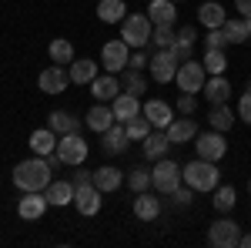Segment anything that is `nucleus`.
Returning <instances> with one entry per match:
<instances>
[{
	"label": "nucleus",
	"instance_id": "nucleus-34",
	"mask_svg": "<svg viewBox=\"0 0 251 248\" xmlns=\"http://www.w3.org/2000/svg\"><path fill=\"white\" fill-rule=\"evenodd\" d=\"M211 205H214L218 211H221V215H225V211H231L234 205H238V191H234L231 185H225V188L218 185V188H214V198H211Z\"/></svg>",
	"mask_w": 251,
	"mask_h": 248
},
{
	"label": "nucleus",
	"instance_id": "nucleus-14",
	"mask_svg": "<svg viewBox=\"0 0 251 248\" xmlns=\"http://www.w3.org/2000/svg\"><path fill=\"white\" fill-rule=\"evenodd\" d=\"M100 144H104V151H107V154H124V151H127V144H131L127 128H124L121 121H114L107 131L100 134Z\"/></svg>",
	"mask_w": 251,
	"mask_h": 248
},
{
	"label": "nucleus",
	"instance_id": "nucleus-12",
	"mask_svg": "<svg viewBox=\"0 0 251 248\" xmlns=\"http://www.w3.org/2000/svg\"><path fill=\"white\" fill-rule=\"evenodd\" d=\"M40 91L44 94H64L67 91V84H71V74L64 71V64H50V67H44L37 77Z\"/></svg>",
	"mask_w": 251,
	"mask_h": 248
},
{
	"label": "nucleus",
	"instance_id": "nucleus-43",
	"mask_svg": "<svg viewBox=\"0 0 251 248\" xmlns=\"http://www.w3.org/2000/svg\"><path fill=\"white\" fill-rule=\"evenodd\" d=\"M171 51H174V57L181 60V64L194 57V44H191V40H181V37H177V40H174V47H171Z\"/></svg>",
	"mask_w": 251,
	"mask_h": 248
},
{
	"label": "nucleus",
	"instance_id": "nucleus-23",
	"mask_svg": "<svg viewBox=\"0 0 251 248\" xmlns=\"http://www.w3.org/2000/svg\"><path fill=\"white\" fill-rule=\"evenodd\" d=\"M134 215L141 221H154L157 215H161V198H154L151 191H141L134 198Z\"/></svg>",
	"mask_w": 251,
	"mask_h": 248
},
{
	"label": "nucleus",
	"instance_id": "nucleus-21",
	"mask_svg": "<svg viewBox=\"0 0 251 248\" xmlns=\"http://www.w3.org/2000/svg\"><path fill=\"white\" fill-rule=\"evenodd\" d=\"M114 121H117L114 111H111V108H104V101H100V104H94V108L87 111V117H84V124H87L91 131H97V134H104L111 124H114Z\"/></svg>",
	"mask_w": 251,
	"mask_h": 248
},
{
	"label": "nucleus",
	"instance_id": "nucleus-26",
	"mask_svg": "<svg viewBox=\"0 0 251 248\" xmlns=\"http://www.w3.org/2000/svg\"><path fill=\"white\" fill-rule=\"evenodd\" d=\"M94 185L104 191V194H111V191H117L121 185H124V174L117 171V168H111V165H104V168L94 171Z\"/></svg>",
	"mask_w": 251,
	"mask_h": 248
},
{
	"label": "nucleus",
	"instance_id": "nucleus-18",
	"mask_svg": "<svg viewBox=\"0 0 251 248\" xmlns=\"http://www.w3.org/2000/svg\"><path fill=\"white\" fill-rule=\"evenodd\" d=\"M117 91H121V77L117 74H97L94 81H91V94H94L97 101H114Z\"/></svg>",
	"mask_w": 251,
	"mask_h": 248
},
{
	"label": "nucleus",
	"instance_id": "nucleus-46",
	"mask_svg": "<svg viewBox=\"0 0 251 248\" xmlns=\"http://www.w3.org/2000/svg\"><path fill=\"white\" fill-rule=\"evenodd\" d=\"M177 37H181V40H191V44H194V40H198V30H194V27H181V30H177Z\"/></svg>",
	"mask_w": 251,
	"mask_h": 248
},
{
	"label": "nucleus",
	"instance_id": "nucleus-3",
	"mask_svg": "<svg viewBox=\"0 0 251 248\" xmlns=\"http://www.w3.org/2000/svg\"><path fill=\"white\" fill-rule=\"evenodd\" d=\"M151 34H154V24L148 14H127V17L121 20V40L127 44V47H148L151 44Z\"/></svg>",
	"mask_w": 251,
	"mask_h": 248
},
{
	"label": "nucleus",
	"instance_id": "nucleus-29",
	"mask_svg": "<svg viewBox=\"0 0 251 248\" xmlns=\"http://www.w3.org/2000/svg\"><path fill=\"white\" fill-rule=\"evenodd\" d=\"M238 121V114H231L228 111V104H211V114H208V124H211L214 131H221V134H228L231 131V124Z\"/></svg>",
	"mask_w": 251,
	"mask_h": 248
},
{
	"label": "nucleus",
	"instance_id": "nucleus-45",
	"mask_svg": "<svg viewBox=\"0 0 251 248\" xmlns=\"http://www.w3.org/2000/svg\"><path fill=\"white\" fill-rule=\"evenodd\" d=\"M194 108H198V104H194V94H181V97H177V104H174L177 114H194Z\"/></svg>",
	"mask_w": 251,
	"mask_h": 248
},
{
	"label": "nucleus",
	"instance_id": "nucleus-37",
	"mask_svg": "<svg viewBox=\"0 0 251 248\" xmlns=\"http://www.w3.org/2000/svg\"><path fill=\"white\" fill-rule=\"evenodd\" d=\"M174 40H177V34L171 30V24H157L148 47H157V51H164V47H174Z\"/></svg>",
	"mask_w": 251,
	"mask_h": 248
},
{
	"label": "nucleus",
	"instance_id": "nucleus-35",
	"mask_svg": "<svg viewBox=\"0 0 251 248\" xmlns=\"http://www.w3.org/2000/svg\"><path fill=\"white\" fill-rule=\"evenodd\" d=\"M50 60L54 64H74V44L64 40V37L50 40Z\"/></svg>",
	"mask_w": 251,
	"mask_h": 248
},
{
	"label": "nucleus",
	"instance_id": "nucleus-30",
	"mask_svg": "<svg viewBox=\"0 0 251 248\" xmlns=\"http://www.w3.org/2000/svg\"><path fill=\"white\" fill-rule=\"evenodd\" d=\"M198 20H201V24L211 30V27H221V24H225L228 17H225V7H221L218 0H208V3H201V10H198Z\"/></svg>",
	"mask_w": 251,
	"mask_h": 248
},
{
	"label": "nucleus",
	"instance_id": "nucleus-8",
	"mask_svg": "<svg viewBox=\"0 0 251 248\" xmlns=\"http://www.w3.org/2000/svg\"><path fill=\"white\" fill-rule=\"evenodd\" d=\"M208 242H211L214 248L241 245V228H238V221H234V218H218L211 228H208Z\"/></svg>",
	"mask_w": 251,
	"mask_h": 248
},
{
	"label": "nucleus",
	"instance_id": "nucleus-25",
	"mask_svg": "<svg viewBox=\"0 0 251 248\" xmlns=\"http://www.w3.org/2000/svg\"><path fill=\"white\" fill-rule=\"evenodd\" d=\"M148 17H151V24H174L177 20V10H174V0H151L148 3Z\"/></svg>",
	"mask_w": 251,
	"mask_h": 248
},
{
	"label": "nucleus",
	"instance_id": "nucleus-27",
	"mask_svg": "<svg viewBox=\"0 0 251 248\" xmlns=\"http://www.w3.org/2000/svg\"><path fill=\"white\" fill-rule=\"evenodd\" d=\"M97 17L104 20V24H121V20L127 17V3L124 0H100L97 3Z\"/></svg>",
	"mask_w": 251,
	"mask_h": 248
},
{
	"label": "nucleus",
	"instance_id": "nucleus-52",
	"mask_svg": "<svg viewBox=\"0 0 251 248\" xmlns=\"http://www.w3.org/2000/svg\"><path fill=\"white\" fill-rule=\"evenodd\" d=\"M248 191H251V181H248Z\"/></svg>",
	"mask_w": 251,
	"mask_h": 248
},
{
	"label": "nucleus",
	"instance_id": "nucleus-22",
	"mask_svg": "<svg viewBox=\"0 0 251 248\" xmlns=\"http://www.w3.org/2000/svg\"><path fill=\"white\" fill-rule=\"evenodd\" d=\"M30 151L34 154H40V158H47V154H54L57 151V134L50 131V128H37V131L30 134Z\"/></svg>",
	"mask_w": 251,
	"mask_h": 248
},
{
	"label": "nucleus",
	"instance_id": "nucleus-50",
	"mask_svg": "<svg viewBox=\"0 0 251 248\" xmlns=\"http://www.w3.org/2000/svg\"><path fill=\"white\" fill-rule=\"evenodd\" d=\"M248 91H251V77H248Z\"/></svg>",
	"mask_w": 251,
	"mask_h": 248
},
{
	"label": "nucleus",
	"instance_id": "nucleus-31",
	"mask_svg": "<svg viewBox=\"0 0 251 248\" xmlns=\"http://www.w3.org/2000/svg\"><path fill=\"white\" fill-rule=\"evenodd\" d=\"M121 84H124V91H127V94H134V97H141L144 91H148L144 71H134V67H124V71H121Z\"/></svg>",
	"mask_w": 251,
	"mask_h": 248
},
{
	"label": "nucleus",
	"instance_id": "nucleus-33",
	"mask_svg": "<svg viewBox=\"0 0 251 248\" xmlns=\"http://www.w3.org/2000/svg\"><path fill=\"white\" fill-rule=\"evenodd\" d=\"M221 30H225V40L228 44H245L248 40V24H245V17H228L221 24Z\"/></svg>",
	"mask_w": 251,
	"mask_h": 248
},
{
	"label": "nucleus",
	"instance_id": "nucleus-10",
	"mask_svg": "<svg viewBox=\"0 0 251 248\" xmlns=\"http://www.w3.org/2000/svg\"><path fill=\"white\" fill-rule=\"evenodd\" d=\"M104 191L97 188L94 181H84V185H74V208L84 215V218H91V215H97L100 211V198Z\"/></svg>",
	"mask_w": 251,
	"mask_h": 248
},
{
	"label": "nucleus",
	"instance_id": "nucleus-9",
	"mask_svg": "<svg viewBox=\"0 0 251 248\" xmlns=\"http://www.w3.org/2000/svg\"><path fill=\"white\" fill-rule=\"evenodd\" d=\"M177 67H181V60L174 57L171 47H164V51H157V54H151V77H154L157 84H171L174 74H177Z\"/></svg>",
	"mask_w": 251,
	"mask_h": 248
},
{
	"label": "nucleus",
	"instance_id": "nucleus-1",
	"mask_svg": "<svg viewBox=\"0 0 251 248\" xmlns=\"http://www.w3.org/2000/svg\"><path fill=\"white\" fill-rule=\"evenodd\" d=\"M50 181H54V168H50L47 158H40V154L20 161L17 168H14V188L17 191H44Z\"/></svg>",
	"mask_w": 251,
	"mask_h": 248
},
{
	"label": "nucleus",
	"instance_id": "nucleus-4",
	"mask_svg": "<svg viewBox=\"0 0 251 248\" xmlns=\"http://www.w3.org/2000/svg\"><path fill=\"white\" fill-rule=\"evenodd\" d=\"M174 81H177V87H181V94H198V91H204V81H208V71H204V64L198 57L184 60L181 67H177V74H174Z\"/></svg>",
	"mask_w": 251,
	"mask_h": 248
},
{
	"label": "nucleus",
	"instance_id": "nucleus-44",
	"mask_svg": "<svg viewBox=\"0 0 251 248\" xmlns=\"http://www.w3.org/2000/svg\"><path fill=\"white\" fill-rule=\"evenodd\" d=\"M238 117H241L245 124H251V91H245L241 101H238Z\"/></svg>",
	"mask_w": 251,
	"mask_h": 248
},
{
	"label": "nucleus",
	"instance_id": "nucleus-2",
	"mask_svg": "<svg viewBox=\"0 0 251 248\" xmlns=\"http://www.w3.org/2000/svg\"><path fill=\"white\" fill-rule=\"evenodd\" d=\"M181 174H184V185L194 188V191H214L218 181H221L218 165H214V161H204V158H194L191 165H184Z\"/></svg>",
	"mask_w": 251,
	"mask_h": 248
},
{
	"label": "nucleus",
	"instance_id": "nucleus-24",
	"mask_svg": "<svg viewBox=\"0 0 251 248\" xmlns=\"http://www.w3.org/2000/svg\"><path fill=\"white\" fill-rule=\"evenodd\" d=\"M111 111H114V117L121 121V124H124V121H131L134 114H141V101H137L134 94H127V91H124V94H117V97H114Z\"/></svg>",
	"mask_w": 251,
	"mask_h": 248
},
{
	"label": "nucleus",
	"instance_id": "nucleus-7",
	"mask_svg": "<svg viewBox=\"0 0 251 248\" xmlns=\"http://www.w3.org/2000/svg\"><path fill=\"white\" fill-rule=\"evenodd\" d=\"M127 60H131V47H127L124 40H107V44L100 47V67H104L107 74H121V71L127 67Z\"/></svg>",
	"mask_w": 251,
	"mask_h": 248
},
{
	"label": "nucleus",
	"instance_id": "nucleus-19",
	"mask_svg": "<svg viewBox=\"0 0 251 248\" xmlns=\"http://www.w3.org/2000/svg\"><path fill=\"white\" fill-rule=\"evenodd\" d=\"M204 97L211 101V104H228V97H231V84H228V77L225 74H211L204 81Z\"/></svg>",
	"mask_w": 251,
	"mask_h": 248
},
{
	"label": "nucleus",
	"instance_id": "nucleus-51",
	"mask_svg": "<svg viewBox=\"0 0 251 248\" xmlns=\"http://www.w3.org/2000/svg\"><path fill=\"white\" fill-rule=\"evenodd\" d=\"M174 3H184V0H174Z\"/></svg>",
	"mask_w": 251,
	"mask_h": 248
},
{
	"label": "nucleus",
	"instance_id": "nucleus-17",
	"mask_svg": "<svg viewBox=\"0 0 251 248\" xmlns=\"http://www.w3.org/2000/svg\"><path fill=\"white\" fill-rule=\"evenodd\" d=\"M47 201H50V208H64V205H74V181H50L47 188Z\"/></svg>",
	"mask_w": 251,
	"mask_h": 248
},
{
	"label": "nucleus",
	"instance_id": "nucleus-41",
	"mask_svg": "<svg viewBox=\"0 0 251 248\" xmlns=\"http://www.w3.org/2000/svg\"><path fill=\"white\" fill-rule=\"evenodd\" d=\"M168 198L174 201V208H188V205H191V198H194V188H188V185H184V188H174Z\"/></svg>",
	"mask_w": 251,
	"mask_h": 248
},
{
	"label": "nucleus",
	"instance_id": "nucleus-47",
	"mask_svg": "<svg viewBox=\"0 0 251 248\" xmlns=\"http://www.w3.org/2000/svg\"><path fill=\"white\" fill-rule=\"evenodd\" d=\"M234 7H238L241 17H251V0H234Z\"/></svg>",
	"mask_w": 251,
	"mask_h": 248
},
{
	"label": "nucleus",
	"instance_id": "nucleus-6",
	"mask_svg": "<svg viewBox=\"0 0 251 248\" xmlns=\"http://www.w3.org/2000/svg\"><path fill=\"white\" fill-rule=\"evenodd\" d=\"M57 154H60V161H64V165L80 168V165L87 161V141L80 138V131L60 134V138H57Z\"/></svg>",
	"mask_w": 251,
	"mask_h": 248
},
{
	"label": "nucleus",
	"instance_id": "nucleus-11",
	"mask_svg": "<svg viewBox=\"0 0 251 248\" xmlns=\"http://www.w3.org/2000/svg\"><path fill=\"white\" fill-rule=\"evenodd\" d=\"M194 148H198V158H204V161H221L225 151H228L225 134L214 131V128L208 134H198V138H194Z\"/></svg>",
	"mask_w": 251,
	"mask_h": 248
},
{
	"label": "nucleus",
	"instance_id": "nucleus-15",
	"mask_svg": "<svg viewBox=\"0 0 251 248\" xmlns=\"http://www.w3.org/2000/svg\"><path fill=\"white\" fill-rule=\"evenodd\" d=\"M141 114L148 117V121H151L154 128H161V131H164V128H168V124L174 121L171 104H168V101H157V97H151V101H144V111H141Z\"/></svg>",
	"mask_w": 251,
	"mask_h": 248
},
{
	"label": "nucleus",
	"instance_id": "nucleus-28",
	"mask_svg": "<svg viewBox=\"0 0 251 248\" xmlns=\"http://www.w3.org/2000/svg\"><path fill=\"white\" fill-rule=\"evenodd\" d=\"M97 67H100V64H94L91 57L74 60V64H71V71H67V74H71V84H91V81L97 77Z\"/></svg>",
	"mask_w": 251,
	"mask_h": 248
},
{
	"label": "nucleus",
	"instance_id": "nucleus-38",
	"mask_svg": "<svg viewBox=\"0 0 251 248\" xmlns=\"http://www.w3.org/2000/svg\"><path fill=\"white\" fill-rule=\"evenodd\" d=\"M201 64H204V71H208V74H225V67H228V57H225V51L218 47V51H204Z\"/></svg>",
	"mask_w": 251,
	"mask_h": 248
},
{
	"label": "nucleus",
	"instance_id": "nucleus-39",
	"mask_svg": "<svg viewBox=\"0 0 251 248\" xmlns=\"http://www.w3.org/2000/svg\"><path fill=\"white\" fill-rule=\"evenodd\" d=\"M127 185H131V191H134V194L154 188V185H151V171H144V168H134V171L127 174Z\"/></svg>",
	"mask_w": 251,
	"mask_h": 248
},
{
	"label": "nucleus",
	"instance_id": "nucleus-48",
	"mask_svg": "<svg viewBox=\"0 0 251 248\" xmlns=\"http://www.w3.org/2000/svg\"><path fill=\"white\" fill-rule=\"evenodd\" d=\"M84 181H94V171H77L74 174V185H84Z\"/></svg>",
	"mask_w": 251,
	"mask_h": 248
},
{
	"label": "nucleus",
	"instance_id": "nucleus-5",
	"mask_svg": "<svg viewBox=\"0 0 251 248\" xmlns=\"http://www.w3.org/2000/svg\"><path fill=\"white\" fill-rule=\"evenodd\" d=\"M184 174H181V165H174L168 158L154 161V171H151V185H154L157 194H171L174 188H181Z\"/></svg>",
	"mask_w": 251,
	"mask_h": 248
},
{
	"label": "nucleus",
	"instance_id": "nucleus-32",
	"mask_svg": "<svg viewBox=\"0 0 251 248\" xmlns=\"http://www.w3.org/2000/svg\"><path fill=\"white\" fill-rule=\"evenodd\" d=\"M47 128H50V131L60 138V134H74V131H80V121H77L74 114H67V111H54Z\"/></svg>",
	"mask_w": 251,
	"mask_h": 248
},
{
	"label": "nucleus",
	"instance_id": "nucleus-16",
	"mask_svg": "<svg viewBox=\"0 0 251 248\" xmlns=\"http://www.w3.org/2000/svg\"><path fill=\"white\" fill-rule=\"evenodd\" d=\"M141 144H144V158H148V161H161V158H168L171 138H168V131H161V128H157V131H151Z\"/></svg>",
	"mask_w": 251,
	"mask_h": 248
},
{
	"label": "nucleus",
	"instance_id": "nucleus-42",
	"mask_svg": "<svg viewBox=\"0 0 251 248\" xmlns=\"http://www.w3.org/2000/svg\"><path fill=\"white\" fill-rule=\"evenodd\" d=\"M225 44H228V40H225V30H221V27H211L208 37H204V51H218V47L225 51Z\"/></svg>",
	"mask_w": 251,
	"mask_h": 248
},
{
	"label": "nucleus",
	"instance_id": "nucleus-49",
	"mask_svg": "<svg viewBox=\"0 0 251 248\" xmlns=\"http://www.w3.org/2000/svg\"><path fill=\"white\" fill-rule=\"evenodd\" d=\"M241 245H245V248H251V231H248V235H241Z\"/></svg>",
	"mask_w": 251,
	"mask_h": 248
},
{
	"label": "nucleus",
	"instance_id": "nucleus-40",
	"mask_svg": "<svg viewBox=\"0 0 251 248\" xmlns=\"http://www.w3.org/2000/svg\"><path fill=\"white\" fill-rule=\"evenodd\" d=\"M127 67H134V71H144V67H151V51L148 47H137L131 60H127Z\"/></svg>",
	"mask_w": 251,
	"mask_h": 248
},
{
	"label": "nucleus",
	"instance_id": "nucleus-20",
	"mask_svg": "<svg viewBox=\"0 0 251 248\" xmlns=\"http://www.w3.org/2000/svg\"><path fill=\"white\" fill-rule=\"evenodd\" d=\"M164 131H168V138H171V144H188V141L198 138V124H194L191 117H177V121H171Z\"/></svg>",
	"mask_w": 251,
	"mask_h": 248
},
{
	"label": "nucleus",
	"instance_id": "nucleus-36",
	"mask_svg": "<svg viewBox=\"0 0 251 248\" xmlns=\"http://www.w3.org/2000/svg\"><path fill=\"white\" fill-rule=\"evenodd\" d=\"M124 128H127V138H131V141H144V138L151 134V128H154V124H151L144 114H134L131 121H124Z\"/></svg>",
	"mask_w": 251,
	"mask_h": 248
},
{
	"label": "nucleus",
	"instance_id": "nucleus-13",
	"mask_svg": "<svg viewBox=\"0 0 251 248\" xmlns=\"http://www.w3.org/2000/svg\"><path fill=\"white\" fill-rule=\"evenodd\" d=\"M47 208H50V201H47L44 191H24V198L17 201V215L24 218V221H37V218H44Z\"/></svg>",
	"mask_w": 251,
	"mask_h": 248
}]
</instances>
